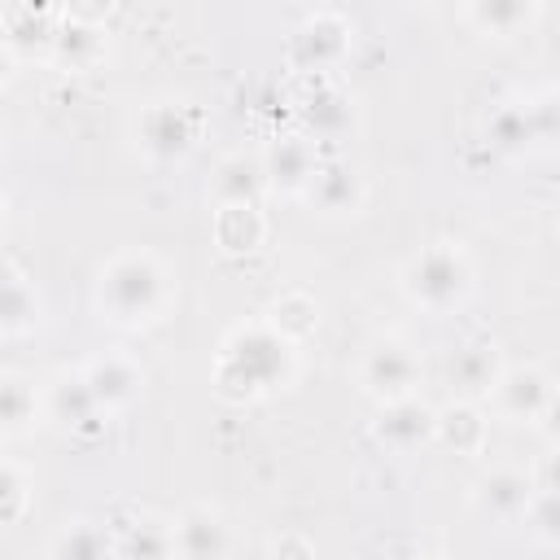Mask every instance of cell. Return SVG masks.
I'll return each instance as SVG.
<instances>
[{
    "mask_svg": "<svg viewBox=\"0 0 560 560\" xmlns=\"http://www.w3.org/2000/svg\"><path fill=\"white\" fill-rule=\"evenodd\" d=\"M158 289H162V276L149 258H118L109 271H105V284H101V298L109 302V311H118L122 319H136V315H149L153 302H158Z\"/></svg>",
    "mask_w": 560,
    "mask_h": 560,
    "instance_id": "obj_1",
    "label": "cell"
},
{
    "mask_svg": "<svg viewBox=\"0 0 560 560\" xmlns=\"http://www.w3.org/2000/svg\"><path fill=\"white\" fill-rule=\"evenodd\" d=\"M407 284H411V293H416L424 306H446V302H455V298L464 293L468 271H464V262H459L455 249H429V254H420V258L411 262Z\"/></svg>",
    "mask_w": 560,
    "mask_h": 560,
    "instance_id": "obj_2",
    "label": "cell"
},
{
    "mask_svg": "<svg viewBox=\"0 0 560 560\" xmlns=\"http://www.w3.org/2000/svg\"><path fill=\"white\" fill-rule=\"evenodd\" d=\"M411 376H416V363H411V354H407L402 346H381V350H372V359H368V385H372V389H381V394H402V389L411 385Z\"/></svg>",
    "mask_w": 560,
    "mask_h": 560,
    "instance_id": "obj_3",
    "label": "cell"
},
{
    "mask_svg": "<svg viewBox=\"0 0 560 560\" xmlns=\"http://www.w3.org/2000/svg\"><path fill=\"white\" fill-rule=\"evenodd\" d=\"M499 394H503V407H508L512 416H525V420H529V416H538V411L547 407L551 385H547L542 372H512V376H503Z\"/></svg>",
    "mask_w": 560,
    "mask_h": 560,
    "instance_id": "obj_4",
    "label": "cell"
},
{
    "mask_svg": "<svg viewBox=\"0 0 560 560\" xmlns=\"http://www.w3.org/2000/svg\"><path fill=\"white\" fill-rule=\"evenodd\" d=\"M429 429H433V416H429L420 402H394V407L381 416V438L394 442V446H411V442H420Z\"/></svg>",
    "mask_w": 560,
    "mask_h": 560,
    "instance_id": "obj_5",
    "label": "cell"
},
{
    "mask_svg": "<svg viewBox=\"0 0 560 560\" xmlns=\"http://www.w3.org/2000/svg\"><path fill=\"white\" fill-rule=\"evenodd\" d=\"M83 385L92 389L96 402H122V398H131V389H136V372H131L127 363H118V359H105V363H96V368L88 372Z\"/></svg>",
    "mask_w": 560,
    "mask_h": 560,
    "instance_id": "obj_6",
    "label": "cell"
},
{
    "mask_svg": "<svg viewBox=\"0 0 560 560\" xmlns=\"http://www.w3.org/2000/svg\"><path fill=\"white\" fill-rule=\"evenodd\" d=\"M451 381L464 385V389H490L494 385V354L486 346H468L451 359Z\"/></svg>",
    "mask_w": 560,
    "mask_h": 560,
    "instance_id": "obj_7",
    "label": "cell"
},
{
    "mask_svg": "<svg viewBox=\"0 0 560 560\" xmlns=\"http://www.w3.org/2000/svg\"><path fill=\"white\" fill-rule=\"evenodd\" d=\"M144 144L158 149V153H179V149L188 144V131H184L179 114L166 109V105L149 109V114H144Z\"/></svg>",
    "mask_w": 560,
    "mask_h": 560,
    "instance_id": "obj_8",
    "label": "cell"
},
{
    "mask_svg": "<svg viewBox=\"0 0 560 560\" xmlns=\"http://www.w3.org/2000/svg\"><path fill=\"white\" fill-rule=\"evenodd\" d=\"M481 503L499 516H512L521 508H529V486L516 477V472H494L486 486H481Z\"/></svg>",
    "mask_w": 560,
    "mask_h": 560,
    "instance_id": "obj_9",
    "label": "cell"
},
{
    "mask_svg": "<svg viewBox=\"0 0 560 560\" xmlns=\"http://www.w3.org/2000/svg\"><path fill=\"white\" fill-rule=\"evenodd\" d=\"M179 547L192 556V560H210L219 551V525L210 516H188L179 525Z\"/></svg>",
    "mask_w": 560,
    "mask_h": 560,
    "instance_id": "obj_10",
    "label": "cell"
},
{
    "mask_svg": "<svg viewBox=\"0 0 560 560\" xmlns=\"http://www.w3.org/2000/svg\"><path fill=\"white\" fill-rule=\"evenodd\" d=\"M311 197H319V206H328V210L350 206V201H354V179H350L346 171H324V175H315Z\"/></svg>",
    "mask_w": 560,
    "mask_h": 560,
    "instance_id": "obj_11",
    "label": "cell"
},
{
    "mask_svg": "<svg viewBox=\"0 0 560 560\" xmlns=\"http://www.w3.org/2000/svg\"><path fill=\"white\" fill-rule=\"evenodd\" d=\"M26 319H31V293L9 271H0V324H26Z\"/></svg>",
    "mask_w": 560,
    "mask_h": 560,
    "instance_id": "obj_12",
    "label": "cell"
},
{
    "mask_svg": "<svg viewBox=\"0 0 560 560\" xmlns=\"http://www.w3.org/2000/svg\"><path fill=\"white\" fill-rule=\"evenodd\" d=\"M219 192H223L232 206H245V197L254 192V166H249V162H228V166H223V179H219Z\"/></svg>",
    "mask_w": 560,
    "mask_h": 560,
    "instance_id": "obj_13",
    "label": "cell"
},
{
    "mask_svg": "<svg viewBox=\"0 0 560 560\" xmlns=\"http://www.w3.org/2000/svg\"><path fill=\"white\" fill-rule=\"evenodd\" d=\"M61 560H105V542L96 529H70L61 542Z\"/></svg>",
    "mask_w": 560,
    "mask_h": 560,
    "instance_id": "obj_14",
    "label": "cell"
},
{
    "mask_svg": "<svg viewBox=\"0 0 560 560\" xmlns=\"http://www.w3.org/2000/svg\"><path fill=\"white\" fill-rule=\"evenodd\" d=\"M31 416V394L18 381H0V424H18Z\"/></svg>",
    "mask_w": 560,
    "mask_h": 560,
    "instance_id": "obj_15",
    "label": "cell"
},
{
    "mask_svg": "<svg viewBox=\"0 0 560 560\" xmlns=\"http://www.w3.org/2000/svg\"><path fill=\"white\" fill-rule=\"evenodd\" d=\"M276 171H284V179H289V184L306 179V175H311V158H306V149H302V144H293V140H289V144H280V149H276Z\"/></svg>",
    "mask_w": 560,
    "mask_h": 560,
    "instance_id": "obj_16",
    "label": "cell"
},
{
    "mask_svg": "<svg viewBox=\"0 0 560 560\" xmlns=\"http://www.w3.org/2000/svg\"><path fill=\"white\" fill-rule=\"evenodd\" d=\"M166 556V538L153 525H140L131 534V560H162Z\"/></svg>",
    "mask_w": 560,
    "mask_h": 560,
    "instance_id": "obj_17",
    "label": "cell"
},
{
    "mask_svg": "<svg viewBox=\"0 0 560 560\" xmlns=\"http://www.w3.org/2000/svg\"><path fill=\"white\" fill-rule=\"evenodd\" d=\"M494 136H499V144H521L529 136V118L516 114V109H508V114L494 118Z\"/></svg>",
    "mask_w": 560,
    "mask_h": 560,
    "instance_id": "obj_18",
    "label": "cell"
},
{
    "mask_svg": "<svg viewBox=\"0 0 560 560\" xmlns=\"http://www.w3.org/2000/svg\"><path fill=\"white\" fill-rule=\"evenodd\" d=\"M0 74H4V52H0Z\"/></svg>",
    "mask_w": 560,
    "mask_h": 560,
    "instance_id": "obj_19",
    "label": "cell"
}]
</instances>
